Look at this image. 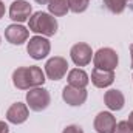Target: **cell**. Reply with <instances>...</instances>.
<instances>
[{
  "mask_svg": "<svg viewBox=\"0 0 133 133\" xmlns=\"http://www.w3.org/2000/svg\"><path fill=\"white\" fill-rule=\"evenodd\" d=\"M45 81V73L42 71V68L36 65L19 66L12 73V84L19 90H31L36 87H42Z\"/></svg>",
  "mask_w": 133,
  "mask_h": 133,
  "instance_id": "1",
  "label": "cell"
},
{
  "mask_svg": "<svg viewBox=\"0 0 133 133\" xmlns=\"http://www.w3.org/2000/svg\"><path fill=\"white\" fill-rule=\"evenodd\" d=\"M28 28H30V31H33L36 34L51 37V36H54L57 33L59 25H57V20H56L54 16H51L48 12H43V11H37L30 17Z\"/></svg>",
  "mask_w": 133,
  "mask_h": 133,
  "instance_id": "2",
  "label": "cell"
},
{
  "mask_svg": "<svg viewBox=\"0 0 133 133\" xmlns=\"http://www.w3.org/2000/svg\"><path fill=\"white\" fill-rule=\"evenodd\" d=\"M119 62V57H118V53L113 50V48H101L98 50L95 54H93V64L95 68H99V70H108V71H115V68L118 66Z\"/></svg>",
  "mask_w": 133,
  "mask_h": 133,
  "instance_id": "3",
  "label": "cell"
},
{
  "mask_svg": "<svg viewBox=\"0 0 133 133\" xmlns=\"http://www.w3.org/2000/svg\"><path fill=\"white\" fill-rule=\"evenodd\" d=\"M51 102L50 91L45 90L43 87H36L31 88L26 93V105L30 107V110L33 111H43L45 108H48Z\"/></svg>",
  "mask_w": 133,
  "mask_h": 133,
  "instance_id": "4",
  "label": "cell"
},
{
  "mask_svg": "<svg viewBox=\"0 0 133 133\" xmlns=\"http://www.w3.org/2000/svg\"><path fill=\"white\" fill-rule=\"evenodd\" d=\"M50 50H51V43L46 37H42V36H34L30 39L28 45H26V51L28 54L36 59V61H40V59H45L48 54H50Z\"/></svg>",
  "mask_w": 133,
  "mask_h": 133,
  "instance_id": "5",
  "label": "cell"
},
{
  "mask_svg": "<svg viewBox=\"0 0 133 133\" xmlns=\"http://www.w3.org/2000/svg\"><path fill=\"white\" fill-rule=\"evenodd\" d=\"M68 70V62L61 56H54L46 61L45 64V74L51 81H61L66 74Z\"/></svg>",
  "mask_w": 133,
  "mask_h": 133,
  "instance_id": "6",
  "label": "cell"
},
{
  "mask_svg": "<svg viewBox=\"0 0 133 133\" xmlns=\"http://www.w3.org/2000/svg\"><path fill=\"white\" fill-rule=\"evenodd\" d=\"M70 56H71V61L74 62V65L85 66L91 62L93 51H91V46H90L88 43L79 42V43H74V45L71 46Z\"/></svg>",
  "mask_w": 133,
  "mask_h": 133,
  "instance_id": "7",
  "label": "cell"
},
{
  "mask_svg": "<svg viewBox=\"0 0 133 133\" xmlns=\"http://www.w3.org/2000/svg\"><path fill=\"white\" fill-rule=\"evenodd\" d=\"M31 11H33V8L26 0H16L9 6V19H12L14 22H19V23L26 22L31 17Z\"/></svg>",
  "mask_w": 133,
  "mask_h": 133,
  "instance_id": "8",
  "label": "cell"
},
{
  "mask_svg": "<svg viewBox=\"0 0 133 133\" xmlns=\"http://www.w3.org/2000/svg\"><path fill=\"white\" fill-rule=\"evenodd\" d=\"M62 99L71 107H79V105H82L87 101V90L66 85L62 90Z\"/></svg>",
  "mask_w": 133,
  "mask_h": 133,
  "instance_id": "9",
  "label": "cell"
},
{
  "mask_svg": "<svg viewBox=\"0 0 133 133\" xmlns=\"http://www.w3.org/2000/svg\"><path fill=\"white\" fill-rule=\"evenodd\" d=\"M30 116V110H28V105L23 104V102H14L8 111H6V119L11 122V124H23Z\"/></svg>",
  "mask_w": 133,
  "mask_h": 133,
  "instance_id": "10",
  "label": "cell"
},
{
  "mask_svg": "<svg viewBox=\"0 0 133 133\" xmlns=\"http://www.w3.org/2000/svg\"><path fill=\"white\" fill-rule=\"evenodd\" d=\"M28 36H30V31L25 26L17 23H12L5 30V39L12 45H22L23 42L28 40Z\"/></svg>",
  "mask_w": 133,
  "mask_h": 133,
  "instance_id": "11",
  "label": "cell"
},
{
  "mask_svg": "<svg viewBox=\"0 0 133 133\" xmlns=\"http://www.w3.org/2000/svg\"><path fill=\"white\" fill-rule=\"evenodd\" d=\"M95 130L98 133H113L116 127V118L110 111H101L95 118Z\"/></svg>",
  "mask_w": 133,
  "mask_h": 133,
  "instance_id": "12",
  "label": "cell"
},
{
  "mask_svg": "<svg viewBox=\"0 0 133 133\" xmlns=\"http://www.w3.org/2000/svg\"><path fill=\"white\" fill-rule=\"evenodd\" d=\"M104 102H105V105H107L110 110H113V111H119V110L124 108L125 98H124V95H122L121 90H115V88H111V90L105 91V95H104Z\"/></svg>",
  "mask_w": 133,
  "mask_h": 133,
  "instance_id": "13",
  "label": "cell"
},
{
  "mask_svg": "<svg viewBox=\"0 0 133 133\" xmlns=\"http://www.w3.org/2000/svg\"><path fill=\"white\" fill-rule=\"evenodd\" d=\"M115 81V71H108V70H99L95 68L91 71V82L95 87L98 88H105L110 87Z\"/></svg>",
  "mask_w": 133,
  "mask_h": 133,
  "instance_id": "14",
  "label": "cell"
},
{
  "mask_svg": "<svg viewBox=\"0 0 133 133\" xmlns=\"http://www.w3.org/2000/svg\"><path fill=\"white\" fill-rule=\"evenodd\" d=\"M66 79H68V85L76 87V88H85V87L88 85V82H90L88 74H87L84 70H81V68H73V70H70Z\"/></svg>",
  "mask_w": 133,
  "mask_h": 133,
  "instance_id": "15",
  "label": "cell"
},
{
  "mask_svg": "<svg viewBox=\"0 0 133 133\" xmlns=\"http://www.w3.org/2000/svg\"><path fill=\"white\" fill-rule=\"evenodd\" d=\"M48 9H50V14L54 16V17H62L65 16L66 12L70 11L68 8V0H51L48 3Z\"/></svg>",
  "mask_w": 133,
  "mask_h": 133,
  "instance_id": "16",
  "label": "cell"
},
{
  "mask_svg": "<svg viewBox=\"0 0 133 133\" xmlns=\"http://www.w3.org/2000/svg\"><path fill=\"white\" fill-rule=\"evenodd\" d=\"M102 2H104L105 8H107L110 12H113V14H121V12L125 9L129 0H102Z\"/></svg>",
  "mask_w": 133,
  "mask_h": 133,
  "instance_id": "17",
  "label": "cell"
},
{
  "mask_svg": "<svg viewBox=\"0 0 133 133\" xmlns=\"http://www.w3.org/2000/svg\"><path fill=\"white\" fill-rule=\"evenodd\" d=\"M88 3H90V0H68V8H70V11L81 14L88 8Z\"/></svg>",
  "mask_w": 133,
  "mask_h": 133,
  "instance_id": "18",
  "label": "cell"
},
{
  "mask_svg": "<svg viewBox=\"0 0 133 133\" xmlns=\"http://www.w3.org/2000/svg\"><path fill=\"white\" fill-rule=\"evenodd\" d=\"M113 133H133V127L127 121H121V122H116Z\"/></svg>",
  "mask_w": 133,
  "mask_h": 133,
  "instance_id": "19",
  "label": "cell"
},
{
  "mask_svg": "<svg viewBox=\"0 0 133 133\" xmlns=\"http://www.w3.org/2000/svg\"><path fill=\"white\" fill-rule=\"evenodd\" d=\"M62 133H84V130H82L79 125H74V124H73V125H66Z\"/></svg>",
  "mask_w": 133,
  "mask_h": 133,
  "instance_id": "20",
  "label": "cell"
},
{
  "mask_svg": "<svg viewBox=\"0 0 133 133\" xmlns=\"http://www.w3.org/2000/svg\"><path fill=\"white\" fill-rule=\"evenodd\" d=\"M0 133H8V124L0 121Z\"/></svg>",
  "mask_w": 133,
  "mask_h": 133,
  "instance_id": "21",
  "label": "cell"
},
{
  "mask_svg": "<svg viewBox=\"0 0 133 133\" xmlns=\"http://www.w3.org/2000/svg\"><path fill=\"white\" fill-rule=\"evenodd\" d=\"M5 16V5H3V2L0 0V19Z\"/></svg>",
  "mask_w": 133,
  "mask_h": 133,
  "instance_id": "22",
  "label": "cell"
},
{
  "mask_svg": "<svg viewBox=\"0 0 133 133\" xmlns=\"http://www.w3.org/2000/svg\"><path fill=\"white\" fill-rule=\"evenodd\" d=\"M36 3H39V5H48L51 0H34Z\"/></svg>",
  "mask_w": 133,
  "mask_h": 133,
  "instance_id": "23",
  "label": "cell"
},
{
  "mask_svg": "<svg viewBox=\"0 0 133 133\" xmlns=\"http://www.w3.org/2000/svg\"><path fill=\"white\" fill-rule=\"evenodd\" d=\"M127 122H129V124H130V125L133 127V111L130 113V115H129V121H127Z\"/></svg>",
  "mask_w": 133,
  "mask_h": 133,
  "instance_id": "24",
  "label": "cell"
},
{
  "mask_svg": "<svg viewBox=\"0 0 133 133\" xmlns=\"http://www.w3.org/2000/svg\"><path fill=\"white\" fill-rule=\"evenodd\" d=\"M130 56H132V68H133V43L130 45Z\"/></svg>",
  "mask_w": 133,
  "mask_h": 133,
  "instance_id": "25",
  "label": "cell"
},
{
  "mask_svg": "<svg viewBox=\"0 0 133 133\" xmlns=\"http://www.w3.org/2000/svg\"><path fill=\"white\" fill-rule=\"evenodd\" d=\"M0 43H2V37H0Z\"/></svg>",
  "mask_w": 133,
  "mask_h": 133,
  "instance_id": "26",
  "label": "cell"
}]
</instances>
